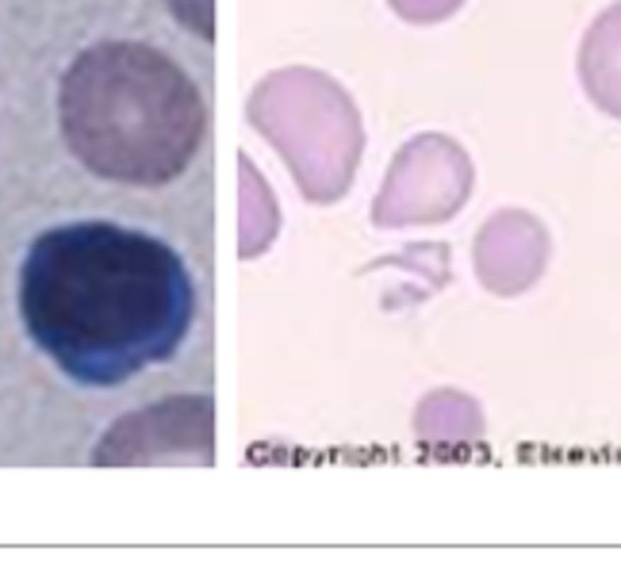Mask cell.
<instances>
[{
	"label": "cell",
	"mask_w": 621,
	"mask_h": 567,
	"mask_svg": "<svg viewBox=\"0 0 621 567\" xmlns=\"http://www.w3.org/2000/svg\"><path fill=\"white\" fill-rule=\"evenodd\" d=\"M20 318L81 387H119L177 361L200 322V280L162 234L81 219L50 226L20 269Z\"/></svg>",
	"instance_id": "cell-1"
},
{
	"label": "cell",
	"mask_w": 621,
	"mask_h": 567,
	"mask_svg": "<svg viewBox=\"0 0 621 567\" xmlns=\"http://www.w3.org/2000/svg\"><path fill=\"white\" fill-rule=\"evenodd\" d=\"M58 127L92 176L165 188L207 146L211 103L173 54L138 39H100L62 73Z\"/></svg>",
	"instance_id": "cell-2"
},
{
	"label": "cell",
	"mask_w": 621,
	"mask_h": 567,
	"mask_svg": "<svg viewBox=\"0 0 621 567\" xmlns=\"http://www.w3.org/2000/svg\"><path fill=\"white\" fill-rule=\"evenodd\" d=\"M211 464L215 460V399L211 395H169L146 410L123 414L100 437L92 464Z\"/></svg>",
	"instance_id": "cell-3"
},
{
	"label": "cell",
	"mask_w": 621,
	"mask_h": 567,
	"mask_svg": "<svg viewBox=\"0 0 621 567\" xmlns=\"http://www.w3.org/2000/svg\"><path fill=\"white\" fill-rule=\"evenodd\" d=\"M169 16L203 46L215 43V0H165Z\"/></svg>",
	"instance_id": "cell-4"
}]
</instances>
